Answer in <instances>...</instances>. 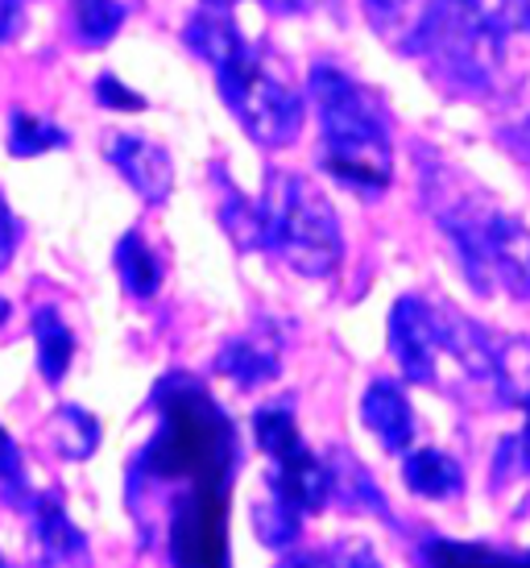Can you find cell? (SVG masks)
Returning a JSON list of instances; mask_svg holds the SVG:
<instances>
[{
  "label": "cell",
  "instance_id": "cell-18",
  "mask_svg": "<svg viewBox=\"0 0 530 568\" xmlns=\"http://www.w3.org/2000/svg\"><path fill=\"white\" fill-rule=\"evenodd\" d=\"M54 436H59V448L71 460H88L95 453V444H100V424L83 407H59Z\"/></svg>",
  "mask_w": 530,
  "mask_h": 568
},
{
  "label": "cell",
  "instance_id": "cell-14",
  "mask_svg": "<svg viewBox=\"0 0 530 568\" xmlns=\"http://www.w3.org/2000/svg\"><path fill=\"white\" fill-rule=\"evenodd\" d=\"M33 341H38V365H42V378L50 386H59L75 353V336L67 328V320L54 307H38L33 312Z\"/></svg>",
  "mask_w": 530,
  "mask_h": 568
},
{
  "label": "cell",
  "instance_id": "cell-21",
  "mask_svg": "<svg viewBox=\"0 0 530 568\" xmlns=\"http://www.w3.org/2000/svg\"><path fill=\"white\" fill-rule=\"evenodd\" d=\"M0 489L9 494V503H21L26 498V469H21V453H17L13 436L0 427Z\"/></svg>",
  "mask_w": 530,
  "mask_h": 568
},
{
  "label": "cell",
  "instance_id": "cell-8",
  "mask_svg": "<svg viewBox=\"0 0 530 568\" xmlns=\"http://www.w3.org/2000/svg\"><path fill=\"white\" fill-rule=\"evenodd\" d=\"M109 154H112V166L141 191L145 204H166L171 200L174 166H171V154L162 145H154L150 138H137V133H121L112 142Z\"/></svg>",
  "mask_w": 530,
  "mask_h": 568
},
{
  "label": "cell",
  "instance_id": "cell-11",
  "mask_svg": "<svg viewBox=\"0 0 530 568\" xmlns=\"http://www.w3.org/2000/svg\"><path fill=\"white\" fill-rule=\"evenodd\" d=\"M220 374H228L241 386H262L278 374V348L274 341H262V336H236L220 348Z\"/></svg>",
  "mask_w": 530,
  "mask_h": 568
},
{
  "label": "cell",
  "instance_id": "cell-28",
  "mask_svg": "<svg viewBox=\"0 0 530 568\" xmlns=\"http://www.w3.org/2000/svg\"><path fill=\"white\" fill-rule=\"evenodd\" d=\"M9 320V300H0V324Z\"/></svg>",
  "mask_w": 530,
  "mask_h": 568
},
{
  "label": "cell",
  "instance_id": "cell-23",
  "mask_svg": "<svg viewBox=\"0 0 530 568\" xmlns=\"http://www.w3.org/2000/svg\"><path fill=\"white\" fill-rule=\"evenodd\" d=\"M95 95H100V104L121 109V112H141V109H145V100H141L133 88H125L116 75H100V80H95Z\"/></svg>",
  "mask_w": 530,
  "mask_h": 568
},
{
  "label": "cell",
  "instance_id": "cell-6",
  "mask_svg": "<svg viewBox=\"0 0 530 568\" xmlns=\"http://www.w3.org/2000/svg\"><path fill=\"white\" fill-rule=\"evenodd\" d=\"M390 348L406 378L419 382V386H436L439 357L444 353L452 357V348H448V312H436V307H427L415 295L398 300L390 312Z\"/></svg>",
  "mask_w": 530,
  "mask_h": 568
},
{
  "label": "cell",
  "instance_id": "cell-26",
  "mask_svg": "<svg viewBox=\"0 0 530 568\" xmlns=\"http://www.w3.org/2000/svg\"><path fill=\"white\" fill-rule=\"evenodd\" d=\"M365 4H369V13H374L377 26H394V21L410 9V0H365Z\"/></svg>",
  "mask_w": 530,
  "mask_h": 568
},
{
  "label": "cell",
  "instance_id": "cell-9",
  "mask_svg": "<svg viewBox=\"0 0 530 568\" xmlns=\"http://www.w3.org/2000/svg\"><path fill=\"white\" fill-rule=\"evenodd\" d=\"M360 419L381 440V448H390V453H406L410 440H415V410H410L402 390L386 378L374 382L365 390V398H360Z\"/></svg>",
  "mask_w": 530,
  "mask_h": 568
},
{
  "label": "cell",
  "instance_id": "cell-1",
  "mask_svg": "<svg viewBox=\"0 0 530 568\" xmlns=\"http://www.w3.org/2000/svg\"><path fill=\"white\" fill-rule=\"evenodd\" d=\"M162 424L154 440L137 457V481H174L183 486L179 503L195 498H228L236 469L233 419L216 407V398L187 378H171L157 398Z\"/></svg>",
  "mask_w": 530,
  "mask_h": 568
},
{
  "label": "cell",
  "instance_id": "cell-7",
  "mask_svg": "<svg viewBox=\"0 0 530 568\" xmlns=\"http://www.w3.org/2000/svg\"><path fill=\"white\" fill-rule=\"evenodd\" d=\"M274 474H269V494H278L282 503H291L298 515L324 510L332 498V465L315 457L303 440H291L269 453Z\"/></svg>",
  "mask_w": 530,
  "mask_h": 568
},
{
  "label": "cell",
  "instance_id": "cell-13",
  "mask_svg": "<svg viewBox=\"0 0 530 568\" xmlns=\"http://www.w3.org/2000/svg\"><path fill=\"white\" fill-rule=\"evenodd\" d=\"M116 274H121L129 295H137V300H154L157 286H162V257L150 250V241L141 237L137 229L125 233L116 245Z\"/></svg>",
  "mask_w": 530,
  "mask_h": 568
},
{
  "label": "cell",
  "instance_id": "cell-10",
  "mask_svg": "<svg viewBox=\"0 0 530 568\" xmlns=\"http://www.w3.org/2000/svg\"><path fill=\"white\" fill-rule=\"evenodd\" d=\"M33 519H38V544H42L47 560H54V565L88 560L83 531L71 523V515H67L63 503H59V494H42L38 506H33Z\"/></svg>",
  "mask_w": 530,
  "mask_h": 568
},
{
  "label": "cell",
  "instance_id": "cell-25",
  "mask_svg": "<svg viewBox=\"0 0 530 568\" xmlns=\"http://www.w3.org/2000/svg\"><path fill=\"white\" fill-rule=\"evenodd\" d=\"M13 250H17V221L13 212H9V204H4V195H0V270L13 257Z\"/></svg>",
  "mask_w": 530,
  "mask_h": 568
},
{
  "label": "cell",
  "instance_id": "cell-27",
  "mask_svg": "<svg viewBox=\"0 0 530 568\" xmlns=\"http://www.w3.org/2000/svg\"><path fill=\"white\" fill-rule=\"evenodd\" d=\"M274 9H286V13H307V9H324V4H336V0H269Z\"/></svg>",
  "mask_w": 530,
  "mask_h": 568
},
{
  "label": "cell",
  "instance_id": "cell-12",
  "mask_svg": "<svg viewBox=\"0 0 530 568\" xmlns=\"http://www.w3.org/2000/svg\"><path fill=\"white\" fill-rule=\"evenodd\" d=\"M402 477L415 494L436 498V503L456 498V494L465 489V474H460V465H456L452 457L436 453V448H419V453H410V457H406Z\"/></svg>",
  "mask_w": 530,
  "mask_h": 568
},
{
  "label": "cell",
  "instance_id": "cell-19",
  "mask_svg": "<svg viewBox=\"0 0 530 568\" xmlns=\"http://www.w3.org/2000/svg\"><path fill=\"white\" fill-rule=\"evenodd\" d=\"M253 523H257V539H262L265 548H291L298 536V523H303V515H298L291 503H282L278 494H269V503L257 506L253 510Z\"/></svg>",
  "mask_w": 530,
  "mask_h": 568
},
{
  "label": "cell",
  "instance_id": "cell-4",
  "mask_svg": "<svg viewBox=\"0 0 530 568\" xmlns=\"http://www.w3.org/2000/svg\"><path fill=\"white\" fill-rule=\"evenodd\" d=\"M265 250H274L303 278H324L340 266L344 237L328 195L303 174L274 171L262 195Z\"/></svg>",
  "mask_w": 530,
  "mask_h": 568
},
{
  "label": "cell",
  "instance_id": "cell-3",
  "mask_svg": "<svg viewBox=\"0 0 530 568\" xmlns=\"http://www.w3.org/2000/svg\"><path fill=\"white\" fill-rule=\"evenodd\" d=\"M307 88H312L319 129H324V145H319L324 171L340 179L344 187L365 191V195L390 187L394 150L381 104L332 63H315Z\"/></svg>",
  "mask_w": 530,
  "mask_h": 568
},
{
  "label": "cell",
  "instance_id": "cell-24",
  "mask_svg": "<svg viewBox=\"0 0 530 568\" xmlns=\"http://www.w3.org/2000/svg\"><path fill=\"white\" fill-rule=\"evenodd\" d=\"M26 21V0H0V42H13Z\"/></svg>",
  "mask_w": 530,
  "mask_h": 568
},
{
  "label": "cell",
  "instance_id": "cell-20",
  "mask_svg": "<svg viewBox=\"0 0 530 568\" xmlns=\"http://www.w3.org/2000/svg\"><path fill=\"white\" fill-rule=\"evenodd\" d=\"M460 4L493 33L530 30V0H460Z\"/></svg>",
  "mask_w": 530,
  "mask_h": 568
},
{
  "label": "cell",
  "instance_id": "cell-29",
  "mask_svg": "<svg viewBox=\"0 0 530 568\" xmlns=\"http://www.w3.org/2000/svg\"><path fill=\"white\" fill-rule=\"evenodd\" d=\"M212 4H216V9H228V4H236V0H212Z\"/></svg>",
  "mask_w": 530,
  "mask_h": 568
},
{
  "label": "cell",
  "instance_id": "cell-17",
  "mask_svg": "<svg viewBox=\"0 0 530 568\" xmlns=\"http://www.w3.org/2000/svg\"><path fill=\"white\" fill-rule=\"evenodd\" d=\"M67 145V133L59 125H50L42 116H30V112H13V125H9V154L17 159H33V154H47V150H59Z\"/></svg>",
  "mask_w": 530,
  "mask_h": 568
},
{
  "label": "cell",
  "instance_id": "cell-15",
  "mask_svg": "<svg viewBox=\"0 0 530 568\" xmlns=\"http://www.w3.org/2000/svg\"><path fill=\"white\" fill-rule=\"evenodd\" d=\"M493 378H498L506 403L530 407V341H506L493 353Z\"/></svg>",
  "mask_w": 530,
  "mask_h": 568
},
{
  "label": "cell",
  "instance_id": "cell-22",
  "mask_svg": "<svg viewBox=\"0 0 530 568\" xmlns=\"http://www.w3.org/2000/svg\"><path fill=\"white\" fill-rule=\"evenodd\" d=\"M427 560H444V565H481V560H501V552L493 548H477V544H431Z\"/></svg>",
  "mask_w": 530,
  "mask_h": 568
},
{
  "label": "cell",
  "instance_id": "cell-5",
  "mask_svg": "<svg viewBox=\"0 0 530 568\" xmlns=\"http://www.w3.org/2000/svg\"><path fill=\"white\" fill-rule=\"evenodd\" d=\"M439 221L465 257V270L477 291L506 286L510 295H530V224L514 212L489 207L481 200H452Z\"/></svg>",
  "mask_w": 530,
  "mask_h": 568
},
{
  "label": "cell",
  "instance_id": "cell-2",
  "mask_svg": "<svg viewBox=\"0 0 530 568\" xmlns=\"http://www.w3.org/2000/svg\"><path fill=\"white\" fill-rule=\"evenodd\" d=\"M187 47L212 63L224 104L253 142L265 150L295 142L303 129V95L278 67H269L262 50L241 38L233 17L195 13L187 21Z\"/></svg>",
  "mask_w": 530,
  "mask_h": 568
},
{
  "label": "cell",
  "instance_id": "cell-16",
  "mask_svg": "<svg viewBox=\"0 0 530 568\" xmlns=\"http://www.w3.org/2000/svg\"><path fill=\"white\" fill-rule=\"evenodd\" d=\"M125 26L121 0H75V33L83 47H104Z\"/></svg>",
  "mask_w": 530,
  "mask_h": 568
}]
</instances>
